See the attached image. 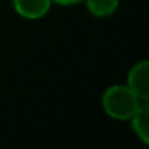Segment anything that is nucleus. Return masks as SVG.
Listing matches in <instances>:
<instances>
[{
    "mask_svg": "<svg viewBox=\"0 0 149 149\" xmlns=\"http://www.w3.org/2000/svg\"><path fill=\"white\" fill-rule=\"evenodd\" d=\"M142 104L144 100H140L126 84H112L102 95L104 112L116 121H128Z\"/></svg>",
    "mask_w": 149,
    "mask_h": 149,
    "instance_id": "f257e3e1",
    "label": "nucleus"
},
{
    "mask_svg": "<svg viewBox=\"0 0 149 149\" xmlns=\"http://www.w3.org/2000/svg\"><path fill=\"white\" fill-rule=\"evenodd\" d=\"M126 86L140 98V100H149V61L140 60L132 68L128 70L126 76Z\"/></svg>",
    "mask_w": 149,
    "mask_h": 149,
    "instance_id": "f03ea898",
    "label": "nucleus"
},
{
    "mask_svg": "<svg viewBox=\"0 0 149 149\" xmlns=\"http://www.w3.org/2000/svg\"><path fill=\"white\" fill-rule=\"evenodd\" d=\"M51 6H53L51 0H13V7L16 14L30 21L47 16V13L51 11Z\"/></svg>",
    "mask_w": 149,
    "mask_h": 149,
    "instance_id": "7ed1b4c3",
    "label": "nucleus"
},
{
    "mask_svg": "<svg viewBox=\"0 0 149 149\" xmlns=\"http://www.w3.org/2000/svg\"><path fill=\"white\" fill-rule=\"evenodd\" d=\"M128 121L132 125L133 133L140 139L142 144L147 146L149 144V105H147V102H144Z\"/></svg>",
    "mask_w": 149,
    "mask_h": 149,
    "instance_id": "20e7f679",
    "label": "nucleus"
},
{
    "mask_svg": "<svg viewBox=\"0 0 149 149\" xmlns=\"http://www.w3.org/2000/svg\"><path fill=\"white\" fill-rule=\"evenodd\" d=\"M83 2L86 4L88 13L95 18H109L118 11L121 0H83Z\"/></svg>",
    "mask_w": 149,
    "mask_h": 149,
    "instance_id": "39448f33",
    "label": "nucleus"
},
{
    "mask_svg": "<svg viewBox=\"0 0 149 149\" xmlns=\"http://www.w3.org/2000/svg\"><path fill=\"white\" fill-rule=\"evenodd\" d=\"M53 4H58V6H76L79 2H83V0H51Z\"/></svg>",
    "mask_w": 149,
    "mask_h": 149,
    "instance_id": "423d86ee",
    "label": "nucleus"
}]
</instances>
